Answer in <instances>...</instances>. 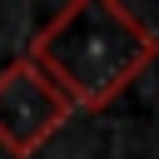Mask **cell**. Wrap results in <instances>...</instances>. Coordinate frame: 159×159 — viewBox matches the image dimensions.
Returning <instances> with one entry per match:
<instances>
[{"label":"cell","mask_w":159,"mask_h":159,"mask_svg":"<svg viewBox=\"0 0 159 159\" xmlns=\"http://www.w3.org/2000/svg\"><path fill=\"white\" fill-rule=\"evenodd\" d=\"M25 60H35L75 109H109L159 60V35L119 0H70L40 25Z\"/></svg>","instance_id":"cell-1"},{"label":"cell","mask_w":159,"mask_h":159,"mask_svg":"<svg viewBox=\"0 0 159 159\" xmlns=\"http://www.w3.org/2000/svg\"><path fill=\"white\" fill-rule=\"evenodd\" d=\"M70 114H75V104L35 60L20 55L0 70V149L10 159L40 154L70 124Z\"/></svg>","instance_id":"cell-2"}]
</instances>
